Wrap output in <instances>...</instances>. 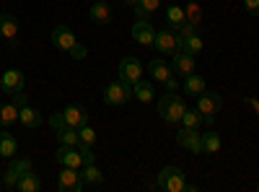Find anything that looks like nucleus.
Here are the masks:
<instances>
[{
    "label": "nucleus",
    "mask_w": 259,
    "mask_h": 192,
    "mask_svg": "<svg viewBox=\"0 0 259 192\" xmlns=\"http://www.w3.org/2000/svg\"><path fill=\"white\" fill-rule=\"evenodd\" d=\"M177 145L189 153H202V133H197L194 127H179Z\"/></svg>",
    "instance_id": "6"
},
{
    "label": "nucleus",
    "mask_w": 259,
    "mask_h": 192,
    "mask_svg": "<svg viewBox=\"0 0 259 192\" xmlns=\"http://www.w3.org/2000/svg\"><path fill=\"white\" fill-rule=\"evenodd\" d=\"M194 34H200V26L197 24H189V21H184V24L177 29V39L182 42V39H189V36H194Z\"/></svg>",
    "instance_id": "32"
},
{
    "label": "nucleus",
    "mask_w": 259,
    "mask_h": 192,
    "mask_svg": "<svg viewBox=\"0 0 259 192\" xmlns=\"http://www.w3.org/2000/svg\"><path fill=\"white\" fill-rule=\"evenodd\" d=\"M18 106L11 101V104H0V127H11L13 122H18Z\"/></svg>",
    "instance_id": "23"
},
{
    "label": "nucleus",
    "mask_w": 259,
    "mask_h": 192,
    "mask_svg": "<svg viewBox=\"0 0 259 192\" xmlns=\"http://www.w3.org/2000/svg\"><path fill=\"white\" fill-rule=\"evenodd\" d=\"M171 62H174V70L179 73V75H189V73H194V55H189V52H184V50H177L174 55H171Z\"/></svg>",
    "instance_id": "14"
},
{
    "label": "nucleus",
    "mask_w": 259,
    "mask_h": 192,
    "mask_svg": "<svg viewBox=\"0 0 259 192\" xmlns=\"http://www.w3.org/2000/svg\"><path fill=\"white\" fill-rule=\"evenodd\" d=\"M52 42H55V47H60V50H65V52H70V50L78 45L75 34H73L68 26H57V29H52Z\"/></svg>",
    "instance_id": "13"
},
{
    "label": "nucleus",
    "mask_w": 259,
    "mask_h": 192,
    "mask_svg": "<svg viewBox=\"0 0 259 192\" xmlns=\"http://www.w3.org/2000/svg\"><path fill=\"white\" fill-rule=\"evenodd\" d=\"M21 177H24V174L18 172V166H16V164H11V166H8V172H6V177H3V184L11 189V187H16V184H18V179H21Z\"/></svg>",
    "instance_id": "33"
},
{
    "label": "nucleus",
    "mask_w": 259,
    "mask_h": 192,
    "mask_svg": "<svg viewBox=\"0 0 259 192\" xmlns=\"http://www.w3.org/2000/svg\"><path fill=\"white\" fill-rule=\"evenodd\" d=\"M161 3H163V0H140V6H138V8H133V11H135V16H138V18H148L156 8H161Z\"/></svg>",
    "instance_id": "30"
},
{
    "label": "nucleus",
    "mask_w": 259,
    "mask_h": 192,
    "mask_svg": "<svg viewBox=\"0 0 259 192\" xmlns=\"http://www.w3.org/2000/svg\"><path fill=\"white\" fill-rule=\"evenodd\" d=\"M55 159H57L62 166H73V169H80V166L85 164L83 156H80V151H78V145H60L57 153H55Z\"/></svg>",
    "instance_id": "12"
},
{
    "label": "nucleus",
    "mask_w": 259,
    "mask_h": 192,
    "mask_svg": "<svg viewBox=\"0 0 259 192\" xmlns=\"http://www.w3.org/2000/svg\"><path fill=\"white\" fill-rule=\"evenodd\" d=\"M256 189H259V184H256Z\"/></svg>",
    "instance_id": "42"
},
{
    "label": "nucleus",
    "mask_w": 259,
    "mask_h": 192,
    "mask_svg": "<svg viewBox=\"0 0 259 192\" xmlns=\"http://www.w3.org/2000/svg\"><path fill=\"white\" fill-rule=\"evenodd\" d=\"M153 47L161 52V55H174L179 50V39L171 29H161L156 31V39H153Z\"/></svg>",
    "instance_id": "8"
},
{
    "label": "nucleus",
    "mask_w": 259,
    "mask_h": 192,
    "mask_svg": "<svg viewBox=\"0 0 259 192\" xmlns=\"http://www.w3.org/2000/svg\"><path fill=\"white\" fill-rule=\"evenodd\" d=\"M184 112H187V104H184V99H182L179 94L168 91V94H163V96L158 99V114H161L163 122L179 125L182 117H184Z\"/></svg>",
    "instance_id": "1"
},
{
    "label": "nucleus",
    "mask_w": 259,
    "mask_h": 192,
    "mask_svg": "<svg viewBox=\"0 0 259 192\" xmlns=\"http://www.w3.org/2000/svg\"><path fill=\"white\" fill-rule=\"evenodd\" d=\"M150 78H156V81H166V78H171V68L166 65L163 60H150Z\"/></svg>",
    "instance_id": "28"
},
{
    "label": "nucleus",
    "mask_w": 259,
    "mask_h": 192,
    "mask_svg": "<svg viewBox=\"0 0 259 192\" xmlns=\"http://www.w3.org/2000/svg\"><path fill=\"white\" fill-rule=\"evenodd\" d=\"M16 189H21V192H39V189H41V179H39V174H31V172H26L24 177L18 179Z\"/></svg>",
    "instance_id": "24"
},
{
    "label": "nucleus",
    "mask_w": 259,
    "mask_h": 192,
    "mask_svg": "<svg viewBox=\"0 0 259 192\" xmlns=\"http://www.w3.org/2000/svg\"><path fill=\"white\" fill-rule=\"evenodd\" d=\"M78 135H80V143H85V145H91V148H94V143H96V133L89 127V122H85L83 127H78Z\"/></svg>",
    "instance_id": "34"
},
{
    "label": "nucleus",
    "mask_w": 259,
    "mask_h": 192,
    "mask_svg": "<svg viewBox=\"0 0 259 192\" xmlns=\"http://www.w3.org/2000/svg\"><path fill=\"white\" fill-rule=\"evenodd\" d=\"M133 96L138 99V101H143V104H148V101H153V96H156V89H153V83L150 81H138L135 86H133Z\"/></svg>",
    "instance_id": "18"
},
{
    "label": "nucleus",
    "mask_w": 259,
    "mask_h": 192,
    "mask_svg": "<svg viewBox=\"0 0 259 192\" xmlns=\"http://www.w3.org/2000/svg\"><path fill=\"white\" fill-rule=\"evenodd\" d=\"M18 122L24 125V127H39L41 122H45V117H41V114H39L36 109H31V106L26 104L24 109L18 112Z\"/></svg>",
    "instance_id": "21"
},
{
    "label": "nucleus",
    "mask_w": 259,
    "mask_h": 192,
    "mask_svg": "<svg viewBox=\"0 0 259 192\" xmlns=\"http://www.w3.org/2000/svg\"><path fill=\"white\" fill-rule=\"evenodd\" d=\"M179 50H184V52H189V55H200V52L205 50L202 34H194V36H189V39H182V42H179Z\"/></svg>",
    "instance_id": "25"
},
{
    "label": "nucleus",
    "mask_w": 259,
    "mask_h": 192,
    "mask_svg": "<svg viewBox=\"0 0 259 192\" xmlns=\"http://www.w3.org/2000/svg\"><path fill=\"white\" fill-rule=\"evenodd\" d=\"M166 21H168V26L177 31V29L184 24V21H187V16H184V8H182V6H171V8L166 11Z\"/></svg>",
    "instance_id": "27"
},
{
    "label": "nucleus",
    "mask_w": 259,
    "mask_h": 192,
    "mask_svg": "<svg viewBox=\"0 0 259 192\" xmlns=\"http://www.w3.org/2000/svg\"><path fill=\"white\" fill-rule=\"evenodd\" d=\"M184 91H187L189 96H200L202 91H207V81H205L202 75L189 73V75L184 78Z\"/></svg>",
    "instance_id": "19"
},
{
    "label": "nucleus",
    "mask_w": 259,
    "mask_h": 192,
    "mask_svg": "<svg viewBox=\"0 0 259 192\" xmlns=\"http://www.w3.org/2000/svg\"><path fill=\"white\" fill-rule=\"evenodd\" d=\"M78 151H80V156H83V161H85V164H94V161H96V156H94V151H91V145L78 143Z\"/></svg>",
    "instance_id": "35"
},
{
    "label": "nucleus",
    "mask_w": 259,
    "mask_h": 192,
    "mask_svg": "<svg viewBox=\"0 0 259 192\" xmlns=\"http://www.w3.org/2000/svg\"><path fill=\"white\" fill-rule=\"evenodd\" d=\"M187 177L179 166H166L161 169V174H158V187L163 192H187Z\"/></svg>",
    "instance_id": "2"
},
{
    "label": "nucleus",
    "mask_w": 259,
    "mask_h": 192,
    "mask_svg": "<svg viewBox=\"0 0 259 192\" xmlns=\"http://www.w3.org/2000/svg\"><path fill=\"white\" fill-rule=\"evenodd\" d=\"M249 104L254 106V109H256V114H259V101H256V99H249Z\"/></svg>",
    "instance_id": "41"
},
{
    "label": "nucleus",
    "mask_w": 259,
    "mask_h": 192,
    "mask_svg": "<svg viewBox=\"0 0 259 192\" xmlns=\"http://www.w3.org/2000/svg\"><path fill=\"white\" fill-rule=\"evenodd\" d=\"M13 104L18 106V109H24V106L29 104V96H26V91H16V94H13Z\"/></svg>",
    "instance_id": "36"
},
{
    "label": "nucleus",
    "mask_w": 259,
    "mask_h": 192,
    "mask_svg": "<svg viewBox=\"0 0 259 192\" xmlns=\"http://www.w3.org/2000/svg\"><path fill=\"white\" fill-rule=\"evenodd\" d=\"M60 117H62L65 125H70V127H83L85 122H89V112H85L80 104H68L60 112Z\"/></svg>",
    "instance_id": "10"
},
{
    "label": "nucleus",
    "mask_w": 259,
    "mask_h": 192,
    "mask_svg": "<svg viewBox=\"0 0 259 192\" xmlns=\"http://www.w3.org/2000/svg\"><path fill=\"white\" fill-rule=\"evenodd\" d=\"M124 3H127L130 8H138V6H140V0H124Z\"/></svg>",
    "instance_id": "40"
},
{
    "label": "nucleus",
    "mask_w": 259,
    "mask_h": 192,
    "mask_svg": "<svg viewBox=\"0 0 259 192\" xmlns=\"http://www.w3.org/2000/svg\"><path fill=\"white\" fill-rule=\"evenodd\" d=\"M57 140H60V145H78L80 143L78 127H70V125L57 127Z\"/></svg>",
    "instance_id": "20"
},
{
    "label": "nucleus",
    "mask_w": 259,
    "mask_h": 192,
    "mask_svg": "<svg viewBox=\"0 0 259 192\" xmlns=\"http://www.w3.org/2000/svg\"><path fill=\"white\" fill-rule=\"evenodd\" d=\"M18 153V140L8 133H0V156L3 159H13Z\"/></svg>",
    "instance_id": "22"
},
{
    "label": "nucleus",
    "mask_w": 259,
    "mask_h": 192,
    "mask_svg": "<svg viewBox=\"0 0 259 192\" xmlns=\"http://www.w3.org/2000/svg\"><path fill=\"white\" fill-rule=\"evenodd\" d=\"M163 86H166V91H177V89H179V83H177L174 78H166V81H163Z\"/></svg>",
    "instance_id": "39"
},
{
    "label": "nucleus",
    "mask_w": 259,
    "mask_h": 192,
    "mask_svg": "<svg viewBox=\"0 0 259 192\" xmlns=\"http://www.w3.org/2000/svg\"><path fill=\"white\" fill-rule=\"evenodd\" d=\"M133 39L138 42V45H143V47H150V45H153V39H156L153 24H150L148 18H138L135 26H133Z\"/></svg>",
    "instance_id": "9"
},
{
    "label": "nucleus",
    "mask_w": 259,
    "mask_h": 192,
    "mask_svg": "<svg viewBox=\"0 0 259 192\" xmlns=\"http://www.w3.org/2000/svg\"><path fill=\"white\" fill-rule=\"evenodd\" d=\"M182 127H194L197 130L200 125H205V120H202V114H200V109L194 106V109H187L184 112V117H182V122H179Z\"/></svg>",
    "instance_id": "29"
},
{
    "label": "nucleus",
    "mask_w": 259,
    "mask_h": 192,
    "mask_svg": "<svg viewBox=\"0 0 259 192\" xmlns=\"http://www.w3.org/2000/svg\"><path fill=\"white\" fill-rule=\"evenodd\" d=\"M184 16H187L189 24H197V26H200V21H202V8H200L197 3H189V6H184Z\"/></svg>",
    "instance_id": "31"
},
{
    "label": "nucleus",
    "mask_w": 259,
    "mask_h": 192,
    "mask_svg": "<svg viewBox=\"0 0 259 192\" xmlns=\"http://www.w3.org/2000/svg\"><path fill=\"white\" fill-rule=\"evenodd\" d=\"M244 6L251 16H259V0H244Z\"/></svg>",
    "instance_id": "37"
},
{
    "label": "nucleus",
    "mask_w": 259,
    "mask_h": 192,
    "mask_svg": "<svg viewBox=\"0 0 259 192\" xmlns=\"http://www.w3.org/2000/svg\"><path fill=\"white\" fill-rule=\"evenodd\" d=\"M117 73H119V81L130 83V86H135V83L143 78V62L138 57H124L119 62V70Z\"/></svg>",
    "instance_id": "7"
},
{
    "label": "nucleus",
    "mask_w": 259,
    "mask_h": 192,
    "mask_svg": "<svg viewBox=\"0 0 259 192\" xmlns=\"http://www.w3.org/2000/svg\"><path fill=\"white\" fill-rule=\"evenodd\" d=\"M18 36V21L11 13H0V39L6 42H16Z\"/></svg>",
    "instance_id": "16"
},
{
    "label": "nucleus",
    "mask_w": 259,
    "mask_h": 192,
    "mask_svg": "<svg viewBox=\"0 0 259 192\" xmlns=\"http://www.w3.org/2000/svg\"><path fill=\"white\" fill-rule=\"evenodd\" d=\"M130 96H133V86L124 81H114L104 89V104H109V106H124Z\"/></svg>",
    "instance_id": "4"
},
{
    "label": "nucleus",
    "mask_w": 259,
    "mask_h": 192,
    "mask_svg": "<svg viewBox=\"0 0 259 192\" xmlns=\"http://www.w3.org/2000/svg\"><path fill=\"white\" fill-rule=\"evenodd\" d=\"M57 189L60 192H83L85 184L80 179V169H73V166H62V172L57 177Z\"/></svg>",
    "instance_id": "5"
},
{
    "label": "nucleus",
    "mask_w": 259,
    "mask_h": 192,
    "mask_svg": "<svg viewBox=\"0 0 259 192\" xmlns=\"http://www.w3.org/2000/svg\"><path fill=\"white\" fill-rule=\"evenodd\" d=\"M80 179L85 187H101L104 184V174L96 169V164H83L80 166Z\"/></svg>",
    "instance_id": "17"
},
{
    "label": "nucleus",
    "mask_w": 259,
    "mask_h": 192,
    "mask_svg": "<svg viewBox=\"0 0 259 192\" xmlns=\"http://www.w3.org/2000/svg\"><path fill=\"white\" fill-rule=\"evenodd\" d=\"M26 86V75L21 73V70H6L3 78H0V89H3L6 94H16V91H24Z\"/></svg>",
    "instance_id": "11"
},
{
    "label": "nucleus",
    "mask_w": 259,
    "mask_h": 192,
    "mask_svg": "<svg viewBox=\"0 0 259 192\" xmlns=\"http://www.w3.org/2000/svg\"><path fill=\"white\" fill-rule=\"evenodd\" d=\"M221 145L223 140L218 133H202V153H218Z\"/></svg>",
    "instance_id": "26"
},
{
    "label": "nucleus",
    "mask_w": 259,
    "mask_h": 192,
    "mask_svg": "<svg viewBox=\"0 0 259 192\" xmlns=\"http://www.w3.org/2000/svg\"><path fill=\"white\" fill-rule=\"evenodd\" d=\"M70 55H73L75 60H83V57H85V47H83V45H80V42H78V45H75V47L70 50Z\"/></svg>",
    "instance_id": "38"
},
{
    "label": "nucleus",
    "mask_w": 259,
    "mask_h": 192,
    "mask_svg": "<svg viewBox=\"0 0 259 192\" xmlns=\"http://www.w3.org/2000/svg\"><path fill=\"white\" fill-rule=\"evenodd\" d=\"M89 16H91V21L96 26H106L112 21V8H109L106 0H96V3L89 8Z\"/></svg>",
    "instance_id": "15"
},
{
    "label": "nucleus",
    "mask_w": 259,
    "mask_h": 192,
    "mask_svg": "<svg viewBox=\"0 0 259 192\" xmlns=\"http://www.w3.org/2000/svg\"><path fill=\"white\" fill-rule=\"evenodd\" d=\"M221 106H223V99H221V94H215V91H202L197 96V109H200L205 125H212L215 114L221 112Z\"/></svg>",
    "instance_id": "3"
}]
</instances>
